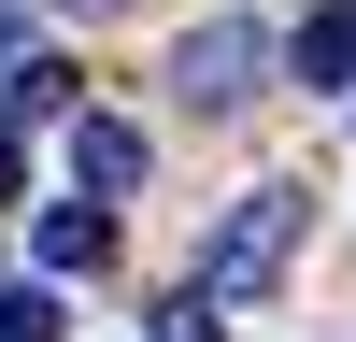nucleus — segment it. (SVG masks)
<instances>
[{
  "label": "nucleus",
  "instance_id": "0eeeda50",
  "mask_svg": "<svg viewBox=\"0 0 356 342\" xmlns=\"http://www.w3.org/2000/svg\"><path fill=\"white\" fill-rule=\"evenodd\" d=\"M0 342H57V285H0Z\"/></svg>",
  "mask_w": 356,
  "mask_h": 342
},
{
  "label": "nucleus",
  "instance_id": "f257e3e1",
  "mask_svg": "<svg viewBox=\"0 0 356 342\" xmlns=\"http://www.w3.org/2000/svg\"><path fill=\"white\" fill-rule=\"evenodd\" d=\"M300 228H314V200H300V186H243V200H228V228L200 243L186 300H200V314H257V300L285 285V256H300Z\"/></svg>",
  "mask_w": 356,
  "mask_h": 342
},
{
  "label": "nucleus",
  "instance_id": "20e7f679",
  "mask_svg": "<svg viewBox=\"0 0 356 342\" xmlns=\"http://www.w3.org/2000/svg\"><path fill=\"white\" fill-rule=\"evenodd\" d=\"M100 256H114V200H57V214H43V285H72V271H100Z\"/></svg>",
  "mask_w": 356,
  "mask_h": 342
},
{
  "label": "nucleus",
  "instance_id": "1a4fd4ad",
  "mask_svg": "<svg viewBox=\"0 0 356 342\" xmlns=\"http://www.w3.org/2000/svg\"><path fill=\"white\" fill-rule=\"evenodd\" d=\"M15 43H29V0H0V57H15Z\"/></svg>",
  "mask_w": 356,
  "mask_h": 342
},
{
  "label": "nucleus",
  "instance_id": "39448f33",
  "mask_svg": "<svg viewBox=\"0 0 356 342\" xmlns=\"http://www.w3.org/2000/svg\"><path fill=\"white\" fill-rule=\"evenodd\" d=\"M300 86H356V0H328V15H300Z\"/></svg>",
  "mask_w": 356,
  "mask_h": 342
},
{
  "label": "nucleus",
  "instance_id": "f03ea898",
  "mask_svg": "<svg viewBox=\"0 0 356 342\" xmlns=\"http://www.w3.org/2000/svg\"><path fill=\"white\" fill-rule=\"evenodd\" d=\"M257 57H271V43H257L243 15H200L186 57H171V100H186V114H243L257 100Z\"/></svg>",
  "mask_w": 356,
  "mask_h": 342
},
{
  "label": "nucleus",
  "instance_id": "6e6552de",
  "mask_svg": "<svg viewBox=\"0 0 356 342\" xmlns=\"http://www.w3.org/2000/svg\"><path fill=\"white\" fill-rule=\"evenodd\" d=\"M157 342H214V314H200V300H171V314H157Z\"/></svg>",
  "mask_w": 356,
  "mask_h": 342
},
{
  "label": "nucleus",
  "instance_id": "423d86ee",
  "mask_svg": "<svg viewBox=\"0 0 356 342\" xmlns=\"http://www.w3.org/2000/svg\"><path fill=\"white\" fill-rule=\"evenodd\" d=\"M29 114H72V72H57V57H0V129H29Z\"/></svg>",
  "mask_w": 356,
  "mask_h": 342
},
{
  "label": "nucleus",
  "instance_id": "9d476101",
  "mask_svg": "<svg viewBox=\"0 0 356 342\" xmlns=\"http://www.w3.org/2000/svg\"><path fill=\"white\" fill-rule=\"evenodd\" d=\"M0 200H15V129H0Z\"/></svg>",
  "mask_w": 356,
  "mask_h": 342
},
{
  "label": "nucleus",
  "instance_id": "7ed1b4c3",
  "mask_svg": "<svg viewBox=\"0 0 356 342\" xmlns=\"http://www.w3.org/2000/svg\"><path fill=\"white\" fill-rule=\"evenodd\" d=\"M72 186L86 200H129L143 186V129H129V114H72Z\"/></svg>",
  "mask_w": 356,
  "mask_h": 342
}]
</instances>
